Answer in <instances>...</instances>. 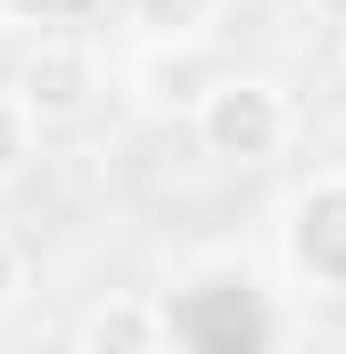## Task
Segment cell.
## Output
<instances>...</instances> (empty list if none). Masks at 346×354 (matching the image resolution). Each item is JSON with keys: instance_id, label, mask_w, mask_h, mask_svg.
<instances>
[{"instance_id": "cell-1", "label": "cell", "mask_w": 346, "mask_h": 354, "mask_svg": "<svg viewBox=\"0 0 346 354\" xmlns=\"http://www.w3.org/2000/svg\"><path fill=\"white\" fill-rule=\"evenodd\" d=\"M289 132H297V107L264 75H215L198 91V149L223 165H272L289 149Z\"/></svg>"}, {"instance_id": "cell-5", "label": "cell", "mask_w": 346, "mask_h": 354, "mask_svg": "<svg viewBox=\"0 0 346 354\" xmlns=\"http://www.w3.org/2000/svg\"><path fill=\"white\" fill-rule=\"evenodd\" d=\"M83 346L91 354H157L165 346V305H149V297H107L83 322Z\"/></svg>"}, {"instance_id": "cell-9", "label": "cell", "mask_w": 346, "mask_h": 354, "mask_svg": "<svg viewBox=\"0 0 346 354\" xmlns=\"http://www.w3.org/2000/svg\"><path fill=\"white\" fill-rule=\"evenodd\" d=\"M313 8H322V17H330V25H346V0H313Z\"/></svg>"}, {"instance_id": "cell-8", "label": "cell", "mask_w": 346, "mask_h": 354, "mask_svg": "<svg viewBox=\"0 0 346 354\" xmlns=\"http://www.w3.org/2000/svg\"><path fill=\"white\" fill-rule=\"evenodd\" d=\"M17 288H25V264H17V248H8V239H0V313H8V305H17Z\"/></svg>"}, {"instance_id": "cell-3", "label": "cell", "mask_w": 346, "mask_h": 354, "mask_svg": "<svg viewBox=\"0 0 346 354\" xmlns=\"http://www.w3.org/2000/svg\"><path fill=\"white\" fill-rule=\"evenodd\" d=\"M256 280L231 264L198 272L190 280V297L181 305H165V338L173 346H198V354H256L264 338H272V322L256 313V297H248Z\"/></svg>"}, {"instance_id": "cell-4", "label": "cell", "mask_w": 346, "mask_h": 354, "mask_svg": "<svg viewBox=\"0 0 346 354\" xmlns=\"http://www.w3.org/2000/svg\"><path fill=\"white\" fill-rule=\"evenodd\" d=\"M91 91H99V66H91V50H75V41H42V50L17 66V99H25L33 124H66V115H83Z\"/></svg>"}, {"instance_id": "cell-6", "label": "cell", "mask_w": 346, "mask_h": 354, "mask_svg": "<svg viewBox=\"0 0 346 354\" xmlns=\"http://www.w3.org/2000/svg\"><path fill=\"white\" fill-rule=\"evenodd\" d=\"M132 25L149 41H198L215 25V0H132Z\"/></svg>"}, {"instance_id": "cell-7", "label": "cell", "mask_w": 346, "mask_h": 354, "mask_svg": "<svg viewBox=\"0 0 346 354\" xmlns=\"http://www.w3.org/2000/svg\"><path fill=\"white\" fill-rule=\"evenodd\" d=\"M33 132H42V124L25 115V99H17V91H0V189L33 165Z\"/></svg>"}, {"instance_id": "cell-2", "label": "cell", "mask_w": 346, "mask_h": 354, "mask_svg": "<svg viewBox=\"0 0 346 354\" xmlns=\"http://www.w3.org/2000/svg\"><path fill=\"white\" fill-rule=\"evenodd\" d=\"M289 280L313 297H346V174H313L280 214Z\"/></svg>"}]
</instances>
